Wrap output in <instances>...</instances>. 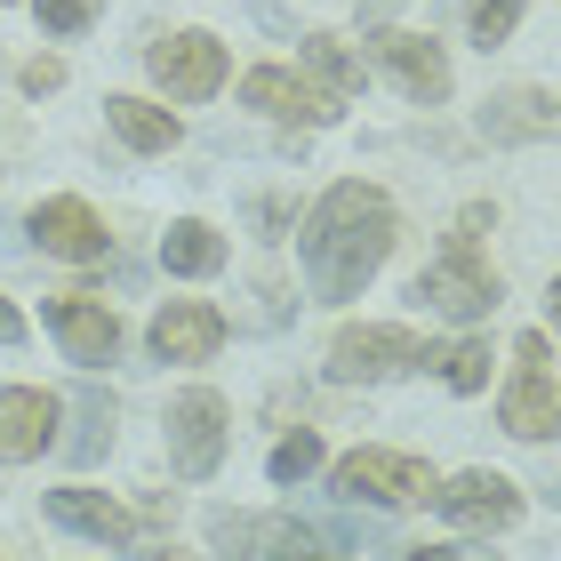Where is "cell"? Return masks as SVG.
<instances>
[{"label":"cell","instance_id":"obj_1","mask_svg":"<svg viewBox=\"0 0 561 561\" xmlns=\"http://www.w3.org/2000/svg\"><path fill=\"white\" fill-rule=\"evenodd\" d=\"M393 233H401V217H393V201L377 193V185H362V176L329 185L313 201V217H305V233H297L305 273H313V297H329V305L362 297V280L386 265Z\"/></svg>","mask_w":561,"mask_h":561},{"label":"cell","instance_id":"obj_2","mask_svg":"<svg viewBox=\"0 0 561 561\" xmlns=\"http://www.w3.org/2000/svg\"><path fill=\"white\" fill-rule=\"evenodd\" d=\"M481 233H490V209H457L449 225V257L417 273V305H433V313L449 321H481L497 305V273L481 265Z\"/></svg>","mask_w":561,"mask_h":561},{"label":"cell","instance_id":"obj_3","mask_svg":"<svg viewBox=\"0 0 561 561\" xmlns=\"http://www.w3.org/2000/svg\"><path fill=\"white\" fill-rule=\"evenodd\" d=\"M497 425L514 433V442H546V433H561V393H553L546 329L514 337V386H505V401H497Z\"/></svg>","mask_w":561,"mask_h":561},{"label":"cell","instance_id":"obj_4","mask_svg":"<svg viewBox=\"0 0 561 561\" xmlns=\"http://www.w3.org/2000/svg\"><path fill=\"white\" fill-rule=\"evenodd\" d=\"M401 369H417V337L393 329V321L337 329V345H329V377H337V386H386Z\"/></svg>","mask_w":561,"mask_h":561},{"label":"cell","instance_id":"obj_5","mask_svg":"<svg viewBox=\"0 0 561 561\" xmlns=\"http://www.w3.org/2000/svg\"><path fill=\"white\" fill-rule=\"evenodd\" d=\"M169 466L185 481H209L225 466V401L209 386H193V393L169 401Z\"/></svg>","mask_w":561,"mask_h":561},{"label":"cell","instance_id":"obj_6","mask_svg":"<svg viewBox=\"0 0 561 561\" xmlns=\"http://www.w3.org/2000/svg\"><path fill=\"white\" fill-rule=\"evenodd\" d=\"M337 497H369V505H417L433 497V473L401 449H353L337 457Z\"/></svg>","mask_w":561,"mask_h":561},{"label":"cell","instance_id":"obj_7","mask_svg":"<svg viewBox=\"0 0 561 561\" xmlns=\"http://www.w3.org/2000/svg\"><path fill=\"white\" fill-rule=\"evenodd\" d=\"M145 65L161 72L169 96L201 105V96H217V81H225V41H217V33H169V41L145 48Z\"/></svg>","mask_w":561,"mask_h":561},{"label":"cell","instance_id":"obj_8","mask_svg":"<svg viewBox=\"0 0 561 561\" xmlns=\"http://www.w3.org/2000/svg\"><path fill=\"white\" fill-rule=\"evenodd\" d=\"M433 514L449 529H514L522 490L505 473H457V481H433Z\"/></svg>","mask_w":561,"mask_h":561},{"label":"cell","instance_id":"obj_9","mask_svg":"<svg viewBox=\"0 0 561 561\" xmlns=\"http://www.w3.org/2000/svg\"><path fill=\"white\" fill-rule=\"evenodd\" d=\"M241 96H249L265 121H297V129H321V121H337V96L313 89V81H305V72H289V65H257V72L241 81Z\"/></svg>","mask_w":561,"mask_h":561},{"label":"cell","instance_id":"obj_10","mask_svg":"<svg viewBox=\"0 0 561 561\" xmlns=\"http://www.w3.org/2000/svg\"><path fill=\"white\" fill-rule=\"evenodd\" d=\"M57 417H65L57 393L9 386V393H0V466H24V457H41L48 442H57Z\"/></svg>","mask_w":561,"mask_h":561},{"label":"cell","instance_id":"obj_11","mask_svg":"<svg viewBox=\"0 0 561 561\" xmlns=\"http://www.w3.org/2000/svg\"><path fill=\"white\" fill-rule=\"evenodd\" d=\"M33 233H41L48 257H65V265H96V257L113 249V233L96 225V209H89V201H72V193L41 201V209H33Z\"/></svg>","mask_w":561,"mask_h":561},{"label":"cell","instance_id":"obj_12","mask_svg":"<svg viewBox=\"0 0 561 561\" xmlns=\"http://www.w3.org/2000/svg\"><path fill=\"white\" fill-rule=\"evenodd\" d=\"M369 48H377V65L401 81L410 105H442V96H449V57H442L425 33H377Z\"/></svg>","mask_w":561,"mask_h":561},{"label":"cell","instance_id":"obj_13","mask_svg":"<svg viewBox=\"0 0 561 561\" xmlns=\"http://www.w3.org/2000/svg\"><path fill=\"white\" fill-rule=\"evenodd\" d=\"M48 329H57V345H65L81 369H105L113 353H121V321H113L96 297H48Z\"/></svg>","mask_w":561,"mask_h":561},{"label":"cell","instance_id":"obj_14","mask_svg":"<svg viewBox=\"0 0 561 561\" xmlns=\"http://www.w3.org/2000/svg\"><path fill=\"white\" fill-rule=\"evenodd\" d=\"M217 345H225V313L217 305H201V297L161 305V321H152V353H161V362H209Z\"/></svg>","mask_w":561,"mask_h":561},{"label":"cell","instance_id":"obj_15","mask_svg":"<svg viewBox=\"0 0 561 561\" xmlns=\"http://www.w3.org/2000/svg\"><path fill=\"white\" fill-rule=\"evenodd\" d=\"M561 129V105L546 89H497L481 105V137L490 145H529V137H553Z\"/></svg>","mask_w":561,"mask_h":561},{"label":"cell","instance_id":"obj_16","mask_svg":"<svg viewBox=\"0 0 561 561\" xmlns=\"http://www.w3.org/2000/svg\"><path fill=\"white\" fill-rule=\"evenodd\" d=\"M48 522L81 529V538H96V546H129L137 538V522L121 514L113 497H96V490H48Z\"/></svg>","mask_w":561,"mask_h":561},{"label":"cell","instance_id":"obj_17","mask_svg":"<svg viewBox=\"0 0 561 561\" xmlns=\"http://www.w3.org/2000/svg\"><path fill=\"white\" fill-rule=\"evenodd\" d=\"M105 121L121 129V145H129V152H169L176 137H185V129H176V113L145 105V96H105Z\"/></svg>","mask_w":561,"mask_h":561},{"label":"cell","instance_id":"obj_18","mask_svg":"<svg viewBox=\"0 0 561 561\" xmlns=\"http://www.w3.org/2000/svg\"><path fill=\"white\" fill-rule=\"evenodd\" d=\"M161 265H169V273H185V280L217 273V265H225V233H217V225H201V217L169 225V233H161Z\"/></svg>","mask_w":561,"mask_h":561},{"label":"cell","instance_id":"obj_19","mask_svg":"<svg viewBox=\"0 0 561 561\" xmlns=\"http://www.w3.org/2000/svg\"><path fill=\"white\" fill-rule=\"evenodd\" d=\"M417 362L442 369V386H449V393H481V386H490V345H481V337H449V345L417 353Z\"/></svg>","mask_w":561,"mask_h":561},{"label":"cell","instance_id":"obj_20","mask_svg":"<svg viewBox=\"0 0 561 561\" xmlns=\"http://www.w3.org/2000/svg\"><path fill=\"white\" fill-rule=\"evenodd\" d=\"M305 65L321 72V89L337 96V105H345V96H362V57H353L337 33H313V41H305Z\"/></svg>","mask_w":561,"mask_h":561},{"label":"cell","instance_id":"obj_21","mask_svg":"<svg viewBox=\"0 0 561 561\" xmlns=\"http://www.w3.org/2000/svg\"><path fill=\"white\" fill-rule=\"evenodd\" d=\"M257 546H265L257 561H337L305 522H265V529H257Z\"/></svg>","mask_w":561,"mask_h":561},{"label":"cell","instance_id":"obj_22","mask_svg":"<svg viewBox=\"0 0 561 561\" xmlns=\"http://www.w3.org/2000/svg\"><path fill=\"white\" fill-rule=\"evenodd\" d=\"M466 24H473L481 48H505L514 24H522V0H466Z\"/></svg>","mask_w":561,"mask_h":561},{"label":"cell","instance_id":"obj_23","mask_svg":"<svg viewBox=\"0 0 561 561\" xmlns=\"http://www.w3.org/2000/svg\"><path fill=\"white\" fill-rule=\"evenodd\" d=\"M257 529L265 522H249V514H209V546L225 561H257Z\"/></svg>","mask_w":561,"mask_h":561},{"label":"cell","instance_id":"obj_24","mask_svg":"<svg viewBox=\"0 0 561 561\" xmlns=\"http://www.w3.org/2000/svg\"><path fill=\"white\" fill-rule=\"evenodd\" d=\"M105 442H113V401H96V393H81V433H72V457H105Z\"/></svg>","mask_w":561,"mask_h":561},{"label":"cell","instance_id":"obj_25","mask_svg":"<svg viewBox=\"0 0 561 561\" xmlns=\"http://www.w3.org/2000/svg\"><path fill=\"white\" fill-rule=\"evenodd\" d=\"M305 473H321V433H289L273 449V481H305Z\"/></svg>","mask_w":561,"mask_h":561},{"label":"cell","instance_id":"obj_26","mask_svg":"<svg viewBox=\"0 0 561 561\" xmlns=\"http://www.w3.org/2000/svg\"><path fill=\"white\" fill-rule=\"evenodd\" d=\"M33 16L48 24V33H81V24L96 16V0H33Z\"/></svg>","mask_w":561,"mask_h":561},{"label":"cell","instance_id":"obj_27","mask_svg":"<svg viewBox=\"0 0 561 561\" xmlns=\"http://www.w3.org/2000/svg\"><path fill=\"white\" fill-rule=\"evenodd\" d=\"M401 561H505V553H490V546H410Z\"/></svg>","mask_w":561,"mask_h":561},{"label":"cell","instance_id":"obj_28","mask_svg":"<svg viewBox=\"0 0 561 561\" xmlns=\"http://www.w3.org/2000/svg\"><path fill=\"white\" fill-rule=\"evenodd\" d=\"M24 89H33V96L65 89V65H57V57H33V65H24Z\"/></svg>","mask_w":561,"mask_h":561},{"label":"cell","instance_id":"obj_29","mask_svg":"<svg viewBox=\"0 0 561 561\" xmlns=\"http://www.w3.org/2000/svg\"><path fill=\"white\" fill-rule=\"evenodd\" d=\"M0 345H24V313H16L9 297H0Z\"/></svg>","mask_w":561,"mask_h":561},{"label":"cell","instance_id":"obj_30","mask_svg":"<svg viewBox=\"0 0 561 561\" xmlns=\"http://www.w3.org/2000/svg\"><path fill=\"white\" fill-rule=\"evenodd\" d=\"M546 313H553V329H561V273H553V289H546Z\"/></svg>","mask_w":561,"mask_h":561},{"label":"cell","instance_id":"obj_31","mask_svg":"<svg viewBox=\"0 0 561 561\" xmlns=\"http://www.w3.org/2000/svg\"><path fill=\"white\" fill-rule=\"evenodd\" d=\"M145 561H176V553H145Z\"/></svg>","mask_w":561,"mask_h":561},{"label":"cell","instance_id":"obj_32","mask_svg":"<svg viewBox=\"0 0 561 561\" xmlns=\"http://www.w3.org/2000/svg\"><path fill=\"white\" fill-rule=\"evenodd\" d=\"M377 9H393V0H377Z\"/></svg>","mask_w":561,"mask_h":561}]
</instances>
